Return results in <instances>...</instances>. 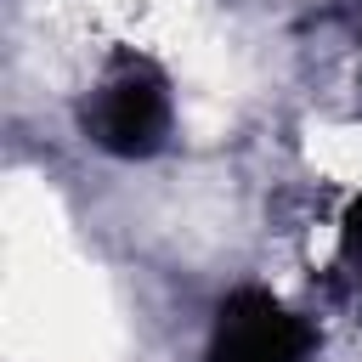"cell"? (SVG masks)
<instances>
[{
  "mask_svg": "<svg viewBox=\"0 0 362 362\" xmlns=\"http://www.w3.org/2000/svg\"><path fill=\"white\" fill-rule=\"evenodd\" d=\"M85 124L90 136L119 153V158H147L164 130H170V96H164V79L147 74V68H119L113 79L96 85L90 107H85Z\"/></svg>",
  "mask_w": 362,
  "mask_h": 362,
  "instance_id": "1",
  "label": "cell"
},
{
  "mask_svg": "<svg viewBox=\"0 0 362 362\" xmlns=\"http://www.w3.org/2000/svg\"><path fill=\"white\" fill-rule=\"evenodd\" d=\"M311 339L294 311H283L272 294L243 288L221 305L209 334V362H305Z\"/></svg>",
  "mask_w": 362,
  "mask_h": 362,
  "instance_id": "2",
  "label": "cell"
}]
</instances>
